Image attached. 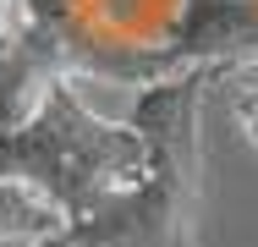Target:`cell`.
<instances>
[{
	"instance_id": "obj_1",
	"label": "cell",
	"mask_w": 258,
	"mask_h": 247,
	"mask_svg": "<svg viewBox=\"0 0 258 247\" xmlns=\"http://www.w3.org/2000/svg\"><path fill=\"white\" fill-rule=\"evenodd\" d=\"M225 72L192 66L159 77L132 99V127L149 143V165L126 193L72 220L77 247H192L204 209V99Z\"/></svg>"
},
{
	"instance_id": "obj_5",
	"label": "cell",
	"mask_w": 258,
	"mask_h": 247,
	"mask_svg": "<svg viewBox=\"0 0 258 247\" xmlns=\"http://www.w3.org/2000/svg\"><path fill=\"white\" fill-rule=\"evenodd\" d=\"M17 17H22V0H0V44H6V33L17 28Z\"/></svg>"
},
{
	"instance_id": "obj_3",
	"label": "cell",
	"mask_w": 258,
	"mask_h": 247,
	"mask_svg": "<svg viewBox=\"0 0 258 247\" xmlns=\"http://www.w3.org/2000/svg\"><path fill=\"white\" fill-rule=\"evenodd\" d=\"M66 225H72V214L44 187L0 176V242H39V236L66 231Z\"/></svg>"
},
{
	"instance_id": "obj_2",
	"label": "cell",
	"mask_w": 258,
	"mask_h": 247,
	"mask_svg": "<svg viewBox=\"0 0 258 247\" xmlns=\"http://www.w3.org/2000/svg\"><path fill=\"white\" fill-rule=\"evenodd\" d=\"M149 165V143L132 121H110L77 94V77L55 83L44 110L11 132H0V176L33 181L83 220L104 198L126 193Z\"/></svg>"
},
{
	"instance_id": "obj_6",
	"label": "cell",
	"mask_w": 258,
	"mask_h": 247,
	"mask_svg": "<svg viewBox=\"0 0 258 247\" xmlns=\"http://www.w3.org/2000/svg\"><path fill=\"white\" fill-rule=\"evenodd\" d=\"M28 247H77V236L66 225V231H50V236H39V242H28Z\"/></svg>"
},
{
	"instance_id": "obj_4",
	"label": "cell",
	"mask_w": 258,
	"mask_h": 247,
	"mask_svg": "<svg viewBox=\"0 0 258 247\" xmlns=\"http://www.w3.org/2000/svg\"><path fill=\"white\" fill-rule=\"evenodd\" d=\"M231 121H236L242 138L258 148V88L253 83H236V88H231Z\"/></svg>"
}]
</instances>
